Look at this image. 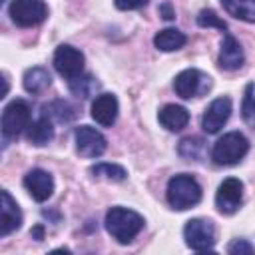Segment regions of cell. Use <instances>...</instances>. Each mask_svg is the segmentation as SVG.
Returning <instances> with one entry per match:
<instances>
[{
	"label": "cell",
	"instance_id": "25",
	"mask_svg": "<svg viewBox=\"0 0 255 255\" xmlns=\"http://www.w3.org/2000/svg\"><path fill=\"white\" fill-rule=\"evenodd\" d=\"M241 118L245 120V124L255 126V86L253 84L245 86V94L241 102Z\"/></svg>",
	"mask_w": 255,
	"mask_h": 255
},
{
	"label": "cell",
	"instance_id": "18",
	"mask_svg": "<svg viewBox=\"0 0 255 255\" xmlns=\"http://www.w3.org/2000/svg\"><path fill=\"white\" fill-rule=\"evenodd\" d=\"M187 42V36L177 28H163L153 36V46L161 52H175L183 48Z\"/></svg>",
	"mask_w": 255,
	"mask_h": 255
},
{
	"label": "cell",
	"instance_id": "23",
	"mask_svg": "<svg viewBox=\"0 0 255 255\" xmlns=\"http://www.w3.org/2000/svg\"><path fill=\"white\" fill-rule=\"evenodd\" d=\"M96 88H98V82L90 76V74H86V76H76V78H72L70 80V92L76 96V98H82V100H86V98H90L94 92H96Z\"/></svg>",
	"mask_w": 255,
	"mask_h": 255
},
{
	"label": "cell",
	"instance_id": "5",
	"mask_svg": "<svg viewBox=\"0 0 255 255\" xmlns=\"http://www.w3.org/2000/svg\"><path fill=\"white\" fill-rule=\"evenodd\" d=\"M185 245L193 251H213L215 245V227L209 219H189L183 227Z\"/></svg>",
	"mask_w": 255,
	"mask_h": 255
},
{
	"label": "cell",
	"instance_id": "2",
	"mask_svg": "<svg viewBox=\"0 0 255 255\" xmlns=\"http://www.w3.org/2000/svg\"><path fill=\"white\" fill-rule=\"evenodd\" d=\"M165 197H167V203L171 209L185 211L201 201V185L197 183L195 177H191L187 173H179L167 181Z\"/></svg>",
	"mask_w": 255,
	"mask_h": 255
},
{
	"label": "cell",
	"instance_id": "21",
	"mask_svg": "<svg viewBox=\"0 0 255 255\" xmlns=\"http://www.w3.org/2000/svg\"><path fill=\"white\" fill-rule=\"evenodd\" d=\"M179 155L189 161H201L205 157V141L201 137H183L177 147Z\"/></svg>",
	"mask_w": 255,
	"mask_h": 255
},
{
	"label": "cell",
	"instance_id": "22",
	"mask_svg": "<svg viewBox=\"0 0 255 255\" xmlns=\"http://www.w3.org/2000/svg\"><path fill=\"white\" fill-rule=\"evenodd\" d=\"M44 114H46L50 120L68 124V122H72V120L76 118L78 112H76V108H74L72 104H68V102H64V100H56V102H52L50 106L44 108Z\"/></svg>",
	"mask_w": 255,
	"mask_h": 255
},
{
	"label": "cell",
	"instance_id": "10",
	"mask_svg": "<svg viewBox=\"0 0 255 255\" xmlns=\"http://www.w3.org/2000/svg\"><path fill=\"white\" fill-rule=\"evenodd\" d=\"M229 116H231V100L227 96L215 98L205 108V114H203V120H201V128L205 129V133H217L227 124Z\"/></svg>",
	"mask_w": 255,
	"mask_h": 255
},
{
	"label": "cell",
	"instance_id": "26",
	"mask_svg": "<svg viewBox=\"0 0 255 255\" xmlns=\"http://www.w3.org/2000/svg\"><path fill=\"white\" fill-rule=\"evenodd\" d=\"M197 24H199L201 28H217V30H221V32L227 30V24L223 22V18H219L213 10H201V12L197 14Z\"/></svg>",
	"mask_w": 255,
	"mask_h": 255
},
{
	"label": "cell",
	"instance_id": "1",
	"mask_svg": "<svg viewBox=\"0 0 255 255\" xmlns=\"http://www.w3.org/2000/svg\"><path fill=\"white\" fill-rule=\"evenodd\" d=\"M106 229L118 243H131L135 235L143 229V217L128 207H112L106 213Z\"/></svg>",
	"mask_w": 255,
	"mask_h": 255
},
{
	"label": "cell",
	"instance_id": "6",
	"mask_svg": "<svg viewBox=\"0 0 255 255\" xmlns=\"http://www.w3.org/2000/svg\"><path fill=\"white\" fill-rule=\"evenodd\" d=\"M209 88H211V78L207 74H203L201 70H195V68H187V70L179 72L173 80V90L183 100L199 98Z\"/></svg>",
	"mask_w": 255,
	"mask_h": 255
},
{
	"label": "cell",
	"instance_id": "29",
	"mask_svg": "<svg viewBox=\"0 0 255 255\" xmlns=\"http://www.w3.org/2000/svg\"><path fill=\"white\" fill-rule=\"evenodd\" d=\"M159 14H161L165 20H173V18H175V12L171 10V4H169V2H163V4L159 6Z\"/></svg>",
	"mask_w": 255,
	"mask_h": 255
},
{
	"label": "cell",
	"instance_id": "20",
	"mask_svg": "<svg viewBox=\"0 0 255 255\" xmlns=\"http://www.w3.org/2000/svg\"><path fill=\"white\" fill-rule=\"evenodd\" d=\"M223 10L243 22H255V0H219Z\"/></svg>",
	"mask_w": 255,
	"mask_h": 255
},
{
	"label": "cell",
	"instance_id": "3",
	"mask_svg": "<svg viewBox=\"0 0 255 255\" xmlns=\"http://www.w3.org/2000/svg\"><path fill=\"white\" fill-rule=\"evenodd\" d=\"M249 151V139L241 131H229L213 143L211 159L217 165H235Z\"/></svg>",
	"mask_w": 255,
	"mask_h": 255
},
{
	"label": "cell",
	"instance_id": "15",
	"mask_svg": "<svg viewBox=\"0 0 255 255\" xmlns=\"http://www.w3.org/2000/svg\"><path fill=\"white\" fill-rule=\"evenodd\" d=\"M243 62H245V54H243L241 44L231 34H225L221 40V50H219V58H217L219 68L231 72V70H239L243 66Z\"/></svg>",
	"mask_w": 255,
	"mask_h": 255
},
{
	"label": "cell",
	"instance_id": "7",
	"mask_svg": "<svg viewBox=\"0 0 255 255\" xmlns=\"http://www.w3.org/2000/svg\"><path fill=\"white\" fill-rule=\"evenodd\" d=\"M8 12L14 24L28 28V26H36L46 20L48 6L44 0H12Z\"/></svg>",
	"mask_w": 255,
	"mask_h": 255
},
{
	"label": "cell",
	"instance_id": "8",
	"mask_svg": "<svg viewBox=\"0 0 255 255\" xmlns=\"http://www.w3.org/2000/svg\"><path fill=\"white\" fill-rule=\"evenodd\" d=\"M243 203V183L237 177H227L221 181L215 193V205L221 213L231 215L235 213Z\"/></svg>",
	"mask_w": 255,
	"mask_h": 255
},
{
	"label": "cell",
	"instance_id": "16",
	"mask_svg": "<svg viewBox=\"0 0 255 255\" xmlns=\"http://www.w3.org/2000/svg\"><path fill=\"white\" fill-rule=\"evenodd\" d=\"M157 120L159 124L169 129V131H179L187 126L189 122V112L183 108V106H177V104H165L159 114H157Z\"/></svg>",
	"mask_w": 255,
	"mask_h": 255
},
{
	"label": "cell",
	"instance_id": "17",
	"mask_svg": "<svg viewBox=\"0 0 255 255\" xmlns=\"http://www.w3.org/2000/svg\"><path fill=\"white\" fill-rule=\"evenodd\" d=\"M22 84H24V90H26L28 94L38 96V94H44V92L50 88V84H52V76H50V72H48L46 68H42V66H34V68H30V70L24 72Z\"/></svg>",
	"mask_w": 255,
	"mask_h": 255
},
{
	"label": "cell",
	"instance_id": "30",
	"mask_svg": "<svg viewBox=\"0 0 255 255\" xmlns=\"http://www.w3.org/2000/svg\"><path fill=\"white\" fill-rule=\"evenodd\" d=\"M32 235H34L36 239H42V237H44V227H42V225H36V227L32 229Z\"/></svg>",
	"mask_w": 255,
	"mask_h": 255
},
{
	"label": "cell",
	"instance_id": "14",
	"mask_svg": "<svg viewBox=\"0 0 255 255\" xmlns=\"http://www.w3.org/2000/svg\"><path fill=\"white\" fill-rule=\"evenodd\" d=\"M22 225V211L12 195L4 189L2 191V205H0V237L10 235L12 231L20 229Z\"/></svg>",
	"mask_w": 255,
	"mask_h": 255
},
{
	"label": "cell",
	"instance_id": "12",
	"mask_svg": "<svg viewBox=\"0 0 255 255\" xmlns=\"http://www.w3.org/2000/svg\"><path fill=\"white\" fill-rule=\"evenodd\" d=\"M24 187L36 201L42 203V201L50 199V195L54 193V179L48 171L34 167L24 175Z\"/></svg>",
	"mask_w": 255,
	"mask_h": 255
},
{
	"label": "cell",
	"instance_id": "13",
	"mask_svg": "<svg viewBox=\"0 0 255 255\" xmlns=\"http://www.w3.org/2000/svg\"><path fill=\"white\" fill-rule=\"evenodd\" d=\"M118 112H120V106L114 94H100L92 102V118L104 128H112L116 124Z\"/></svg>",
	"mask_w": 255,
	"mask_h": 255
},
{
	"label": "cell",
	"instance_id": "27",
	"mask_svg": "<svg viewBox=\"0 0 255 255\" xmlns=\"http://www.w3.org/2000/svg\"><path fill=\"white\" fill-rule=\"evenodd\" d=\"M227 251L231 255H253L255 253V247L247 241V239H233L229 245H227Z\"/></svg>",
	"mask_w": 255,
	"mask_h": 255
},
{
	"label": "cell",
	"instance_id": "4",
	"mask_svg": "<svg viewBox=\"0 0 255 255\" xmlns=\"http://www.w3.org/2000/svg\"><path fill=\"white\" fill-rule=\"evenodd\" d=\"M30 118H32V112H30L28 102L20 100V98L12 100L2 112V139H4V143L8 139L18 137L24 129H28Z\"/></svg>",
	"mask_w": 255,
	"mask_h": 255
},
{
	"label": "cell",
	"instance_id": "9",
	"mask_svg": "<svg viewBox=\"0 0 255 255\" xmlns=\"http://www.w3.org/2000/svg\"><path fill=\"white\" fill-rule=\"evenodd\" d=\"M54 68L58 70L60 76L72 80L80 76L84 70V54L70 44H62L54 52Z\"/></svg>",
	"mask_w": 255,
	"mask_h": 255
},
{
	"label": "cell",
	"instance_id": "28",
	"mask_svg": "<svg viewBox=\"0 0 255 255\" xmlns=\"http://www.w3.org/2000/svg\"><path fill=\"white\" fill-rule=\"evenodd\" d=\"M114 4L120 10H137L147 4V0H114Z\"/></svg>",
	"mask_w": 255,
	"mask_h": 255
},
{
	"label": "cell",
	"instance_id": "11",
	"mask_svg": "<svg viewBox=\"0 0 255 255\" xmlns=\"http://www.w3.org/2000/svg\"><path fill=\"white\" fill-rule=\"evenodd\" d=\"M76 149L84 157H100L106 151V137L92 126L76 128Z\"/></svg>",
	"mask_w": 255,
	"mask_h": 255
},
{
	"label": "cell",
	"instance_id": "24",
	"mask_svg": "<svg viewBox=\"0 0 255 255\" xmlns=\"http://www.w3.org/2000/svg\"><path fill=\"white\" fill-rule=\"evenodd\" d=\"M90 171L94 177H104L110 181H124L128 177V171L118 163H96Z\"/></svg>",
	"mask_w": 255,
	"mask_h": 255
},
{
	"label": "cell",
	"instance_id": "19",
	"mask_svg": "<svg viewBox=\"0 0 255 255\" xmlns=\"http://www.w3.org/2000/svg\"><path fill=\"white\" fill-rule=\"evenodd\" d=\"M52 137H54V124L46 114H42L36 122L28 126V141L32 145H46L48 141H52Z\"/></svg>",
	"mask_w": 255,
	"mask_h": 255
}]
</instances>
